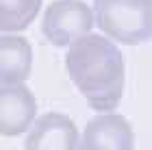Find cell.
Returning <instances> with one entry per match:
<instances>
[{
    "label": "cell",
    "instance_id": "6da1fadb",
    "mask_svg": "<svg viewBox=\"0 0 152 150\" xmlns=\"http://www.w3.org/2000/svg\"><path fill=\"white\" fill-rule=\"evenodd\" d=\"M65 72L87 100L100 113H109L120 105L126 85L124 54L104 35H85L67 46Z\"/></svg>",
    "mask_w": 152,
    "mask_h": 150
},
{
    "label": "cell",
    "instance_id": "7a4b0ae2",
    "mask_svg": "<svg viewBox=\"0 0 152 150\" xmlns=\"http://www.w3.org/2000/svg\"><path fill=\"white\" fill-rule=\"evenodd\" d=\"M94 20L111 42H152V0H94Z\"/></svg>",
    "mask_w": 152,
    "mask_h": 150
},
{
    "label": "cell",
    "instance_id": "3957f363",
    "mask_svg": "<svg viewBox=\"0 0 152 150\" xmlns=\"http://www.w3.org/2000/svg\"><path fill=\"white\" fill-rule=\"evenodd\" d=\"M96 24L94 9L83 0H54L46 7L41 18V33L46 42L59 48H67L74 42L89 35Z\"/></svg>",
    "mask_w": 152,
    "mask_h": 150
},
{
    "label": "cell",
    "instance_id": "277c9868",
    "mask_svg": "<svg viewBox=\"0 0 152 150\" xmlns=\"http://www.w3.org/2000/svg\"><path fill=\"white\" fill-rule=\"evenodd\" d=\"M135 131L120 113H100L91 118L78 137V150H133Z\"/></svg>",
    "mask_w": 152,
    "mask_h": 150
},
{
    "label": "cell",
    "instance_id": "5b68a950",
    "mask_svg": "<svg viewBox=\"0 0 152 150\" xmlns=\"http://www.w3.org/2000/svg\"><path fill=\"white\" fill-rule=\"evenodd\" d=\"M37 118V98L24 83L0 85V135L18 137Z\"/></svg>",
    "mask_w": 152,
    "mask_h": 150
},
{
    "label": "cell",
    "instance_id": "8992f818",
    "mask_svg": "<svg viewBox=\"0 0 152 150\" xmlns=\"http://www.w3.org/2000/svg\"><path fill=\"white\" fill-rule=\"evenodd\" d=\"M78 128L63 113H44L26 131L24 150H78Z\"/></svg>",
    "mask_w": 152,
    "mask_h": 150
},
{
    "label": "cell",
    "instance_id": "52a82bcc",
    "mask_svg": "<svg viewBox=\"0 0 152 150\" xmlns=\"http://www.w3.org/2000/svg\"><path fill=\"white\" fill-rule=\"evenodd\" d=\"M33 72V48L18 33L0 35V85L24 83Z\"/></svg>",
    "mask_w": 152,
    "mask_h": 150
},
{
    "label": "cell",
    "instance_id": "ba28073f",
    "mask_svg": "<svg viewBox=\"0 0 152 150\" xmlns=\"http://www.w3.org/2000/svg\"><path fill=\"white\" fill-rule=\"evenodd\" d=\"M39 9L41 0H0V35L28 29Z\"/></svg>",
    "mask_w": 152,
    "mask_h": 150
}]
</instances>
